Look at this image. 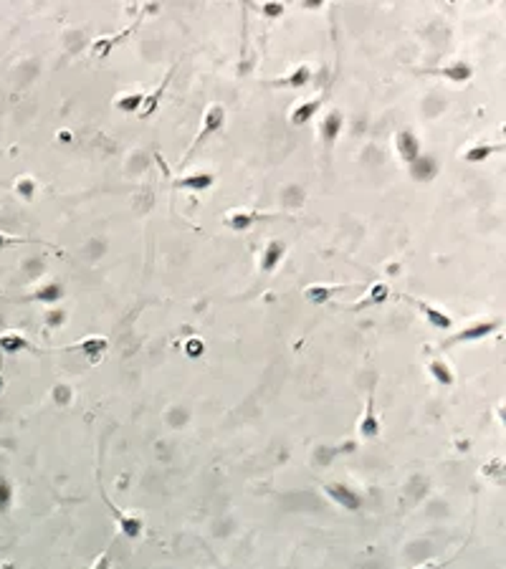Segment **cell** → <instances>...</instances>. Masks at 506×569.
Wrapping results in <instances>:
<instances>
[{"label":"cell","instance_id":"1","mask_svg":"<svg viewBox=\"0 0 506 569\" xmlns=\"http://www.w3.org/2000/svg\"><path fill=\"white\" fill-rule=\"evenodd\" d=\"M223 122H226V109H223L221 104H213V106H208V111H205V117H203V129L198 132V137H195V142H193V147H190V152H195L198 147L205 142V139L210 137L213 132H218L223 127ZM187 152V154H190Z\"/></svg>","mask_w":506,"mask_h":569},{"label":"cell","instance_id":"2","mask_svg":"<svg viewBox=\"0 0 506 569\" xmlns=\"http://www.w3.org/2000/svg\"><path fill=\"white\" fill-rule=\"evenodd\" d=\"M324 493L334 504H340L342 508H347V511H357L362 504V499L354 493V488L345 486V483H329V486H324Z\"/></svg>","mask_w":506,"mask_h":569},{"label":"cell","instance_id":"3","mask_svg":"<svg viewBox=\"0 0 506 569\" xmlns=\"http://www.w3.org/2000/svg\"><path fill=\"white\" fill-rule=\"evenodd\" d=\"M395 150H397V154H400L402 160L408 162H416L418 160V154H420V147H418V137L410 129H402V132H397V137H395Z\"/></svg>","mask_w":506,"mask_h":569},{"label":"cell","instance_id":"4","mask_svg":"<svg viewBox=\"0 0 506 569\" xmlns=\"http://www.w3.org/2000/svg\"><path fill=\"white\" fill-rule=\"evenodd\" d=\"M342 289H345V286H337V284H312L304 289V298L314 306H324L326 301L337 291H342Z\"/></svg>","mask_w":506,"mask_h":569},{"label":"cell","instance_id":"5","mask_svg":"<svg viewBox=\"0 0 506 569\" xmlns=\"http://www.w3.org/2000/svg\"><path fill=\"white\" fill-rule=\"evenodd\" d=\"M388 296H390L388 284H374V286H370V291L365 294L360 301H354V304H340V306H347V309H367V306L385 304Z\"/></svg>","mask_w":506,"mask_h":569},{"label":"cell","instance_id":"6","mask_svg":"<svg viewBox=\"0 0 506 569\" xmlns=\"http://www.w3.org/2000/svg\"><path fill=\"white\" fill-rule=\"evenodd\" d=\"M410 175L418 182H430L438 175V162L428 154H418V160L410 162Z\"/></svg>","mask_w":506,"mask_h":569},{"label":"cell","instance_id":"7","mask_svg":"<svg viewBox=\"0 0 506 569\" xmlns=\"http://www.w3.org/2000/svg\"><path fill=\"white\" fill-rule=\"evenodd\" d=\"M284 253H286L284 241H271V243L264 248V253H261V271H264V273H271V271H274V269H276V266L281 264V258H284Z\"/></svg>","mask_w":506,"mask_h":569},{"label":"cell","instance_id":"8","mask_svg":"<svg viewBox=\"0 0 506 569\" xmlns=\"http://www.w3.org/2000/svg\"><path fill=\"white\" fill-rule=\"evenodd\" d=\"M413 301H416V306L420 309V312H423V316L428 319V324H430V326H436V329H451V326H453L451 316L441 312L438 306L425 304V301H420V298H413Z\"/></svg>","mask_w":506,"mask_h":569},{"label":"cell","instance_id":"9","mask_svg":"<svg viewBox=\"0 0 506 569\" xmlns=\"http://www.w3.org/2000/svg\"><path fill=\"white\" fill-rule=\"evenodd\" d=\"M319 132H322V139H324L326 145H332L342 132V111H337V109L326 111V117L322 119V125H319Z\"/></svg>","mask_w":506,"mask_h":569},{"label":"cell","instance_id":"10","mask_svg":"<svg viewBox=\"0 0 506 569\" xmlns=\"http://www.w3.org/2000/svg\"><path fill=\"white\" fill-rule=\"evenodd\" d=\"M319 106H322V102L319 99H309V102H301V104L297 106V109L292 111V125H297V127H304V125H309L314 119V114L319 111Z\"/></svg>","mask_w":506,"mask_h":569},{"label":"cell","instance_id":"11","mask_svg":"<svg viewBox=\"0 0 506 569\" xmlns=\"http://www.w3.org/2000/svg\"><path fill=\"white\" fill-rule=\"evenodd\" d=\"M215 177L210 173H200V175H190V177H180L175 180V188L180 190H208L213 188Z\"/></svg>","mask_w":506,"mask_h":569},{"label":"cell","instance_id":"12","mask_svg":"<svg viewBox=\"0 0 506 569\" xmlns=\"http://www.w3.org/2000/svg\"><path fill=\"white\" fill-rule=\"evenodd\" d=\"M496 321H476V324L466 326L464 332L458 334L456 339L458 342H473V339H481V337H486V334H491L493 329H496Z\"/></svg>","mask_w":506,"mask_h":569},{"label":"cell","instance_id":"13","mask_svg":"<svg viewBox=\"0 0 506 569\" xmlns=\"http://www.w3.org/2000/svg\"><path fill=\"white\" fill-rule=\"evenodd\" d=\"M377 431H380V423H377V415H374V400L372 395H370L367 408H365V417H362V423H360V433L362 438H374Z\"/></svg>","mask_w":506,"mask_h":569},{"label":"cell","instance_id":"14","mask_svg":"<svg viewBox=\"0 0 506 569\" xmlns=\"http://www.w3.org/2000/svg\"><path fill=\"white\" fill-rule=\"evenodd\" d=\"M28 347H31V344H28V339L23 337V334H18V332L0 334V349H3V352L15 354V352H23V349H28Z\"/></svg>","mask_w":506,"mask_h":569},{"label":"cell","instance_id":"15","mask_svg":"<svg viewBox=\"0 0 506 569\" xmlns=\"http://www.w3.org/2000/svg\"><path fill=\"white\" fill-rule=\"evenodd\" d=\"M175 71V69H173ZM173 71H167V77H165V81L160 83V86H157V91H155V94H150V97H145V102H142V104L145 106H139V117L145 119V117H150V114H152L155 109H157V104H160V97L162 94H165V86H167V81H170V79H173Z\"/></svg>","mask_w":506,"mask_h":569},{"label":"cell","instance_id":"16","mask_svg":"<svg viewBox=\"0 0 506 569\" xmlns=\"http://www.w3.org/2000/svg\"><path fill=\"white\" fill-rule=\"evenodd\" d=\"M61 296H63V289L58 284H43L31 294V298H33V301H41V304H56Z\"/></svg>","mask_w":506,"mask_h":569},{"label":"cell","instance_id":"17","mask_svg":"<svg viewBox=\"0 0 506 569\" xmlns=\"http://www.w3.org/2000/svg\"><path fill=\"white\" fill-rule=\"evenodd\" d=\"M441 74H443L448 81H453V83H464V81H468L471 79V66L468 63H448V66H443L441 69Z\"/></svg>","mask_w":506,"mask_h":569},{"label":"cell","instance_id":"18","mask_svg":"<svg viewBox=\"0 0 506 569\" xmlns=\"http://www.w3.org/2000/svg\"><path fill=\"white\" fill-rule=\"evenodd\" d=\"M261 213H251V210H238V213H233V216H228V225L233 230H248L251 225L256 221H261Z\"/></svg>","mask_w":506,"mask_h":569},{"label":"cell","instance_id":"19","mask_svg":"<svg viewBox=\"0 0 506 569\" xmlns=\"http://www.w3.org/2000/svg\"><path fill=\"white\" fill-rule=\"evenodd\" d=\"M309 79H312V71H309V66H297V71H292L289 77L284 79H276L274 81V86H304V83H309Z\"/></svg>","mask_w":506,"mask_h":569},{"label":"cell","instance_id":"20","mask_svg":"<svg viewBox=\"0 0 506 569\" xmlns=\"http://www.w3.org/2000/svg\"><path fill=\"white\" fill-rule=\"evenodd\" d=\"M493 152H501V145H476L471 147V150H466V162H471V165H481V162L486 160V157H491Z\"/></svg>","mask_w":506,"mask_h":569},{"label":"cell","instance_id":"21","mask_svg":"<svg viewBox=\"0 0 506 569\" xmlns=\"http://www.w3.org/2000/svg\"><path fill=\"white\" fill-rule=\"evenodd\" d=\"M109 504V501H106ZM109 508H111V514L117 516V521H119V527L125 529V534L127 536H137L139 531H142V521L137 519V516H127V514H122L117 506H111L109 504Z\"/></svg>","mask_w":506,"mask_h":569},{"label":"cell","instance_id":"22","mask_svg":"<svg viewBox=\"0 0 506 569\" xmlns=\"http://www.w3.org/2000/svg\"><path fill=\"white\" fill-rule=\"evenodd\" d=\"M430 375L436 377L443 387H451L453 385V372L448 369V364H443L441 360H436V362H430Z\"/></svg>","mask_w":506,"mask_h":569},{"label":"cell","instance_id":"23","mask_svg":"<svg viewBox=\"0 0 506 569\" xmlns=\"http://www.w3.org/2000/svg\"><path fill=\"white\" fill-rule=\"evenodd\" d=\"M77 347L89 354V360H97L99 354L106 349V339L104 337H91V339H84L81 344H77Z\"/></svg>","mask_w":506,"mask_h":569},{"label":"cell","instance_id":"24","mask_svg":"<svg viewBox=\"0 0 506 569\" xmlns=\"http://www.w3.org/2000/svg\"><path fill=\"white\" fill-rule=\"evenodd\" d=\"M145 102V94L142 91H134V94H125V97L117 99V106L122 111H139V104Z\"/></svg>","mask_w":506,"mask_h":569},{"label":"cell","instance_id":"25","mask_svg":"<svg viewBox=\"0 0 506 569\" xmlns=\"http://www.w3.org/2000/svg\"><path fill=\"white\" fill-rule=\"evenodd\" d=\"M15 193L21 195L23 200H33L35 180H33V177H18V180H15Z\"/></svg>","mask_w":506,"mask_h":569},{"label":"cell","instance_id":"26","mask_svg":"<svg viewBox=\"0 0 506 569\" xmlns=\"http://www.w3.org/2000/svg\"><path fill=\"white\" fill-rule=\"evenodd\" d=\"M13 504V483L0 473V511H6Z\"/></svg>","mask_w":506,"mask_h":569},{"label":"cell","instance_id":"27","mask_svg":"<svg viewBox=\"0 0 506 569\" xmlns=\"http://www.w3.org/2000/svg\"><path fill=\"white\" fill-rule=\"evenodd\" d=\"M185 352L190 354V357H200L203 352H205V347H203V342L200 339H190L185 344Z\"/></svg>","mask_w":506,"mask_h":569},{"label":"cell","instance_id":"28","mask_svg":"<svg viewBox=\"0 0 506 569\" xmlns=\"http://www.w3.org/2000/svg\"><path fill=\"white\" fill-rule=\"evenodd\" d=\"M264 13L269 15V18H276V15L284 13V6H281V3H276V6H271V3H266V6H264Z\"/></svg>","mask_w":506,"mask_h":569},{"label":"cell","instance_id":"29","mask_svg":"<svg viewBox=\"0 0 506 569\" xmlns=\"http://www.w3.org/2000/svg\"><path fill=\"white\" fill-rule=\"evenodd\" d=\"M94 569H109V554H106V552H104V554H102V556H99V559H97V564H94Z\"/></svg>","mask_w":506,"mask_h":569},{"label":"cell","instance_id":"30","mask_svg":"<svg viewBox=\"0 0 506 569\" xmlns=\"http://www.w3.org/2000/svg\"><path fill=\"white\" fill-rule=\"evenodd\" d=\"M61 319H63V314H61V312H56L54 316H49V324H58Z\"/></svg>","mask_w":506,"mask_h":569},{"label":"cell","instance_id":"31","mask_svg":"<svg viewBox=\"0 0 506 569\" xmlns=\"http://www.w3.org/2000/svg\"><path fill=\"white\" fill-rule=\"evenodd\" d=\"M0 390H3V369H0Z\"/></svg>","mask_w":506,"mask_h":569},{"label":"cell","instance_id":"32","mask_svg":"<svg viewBox=\"0 0 506 569\" xmlns=\"http://www.w3.org/2000/svg\"><path fill=\"white\" fill-rule=\"evenodd\" d=\"M420 569H433V564H428V567H420Z\"/></svg>","mask_w":506,"mask_h":569}]
</instances>
